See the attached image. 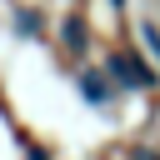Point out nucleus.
<instances>
[{"label":"nucleus","mask_w":160,"mask_h":160,"mask_svg":"<svg viewBox=\"0 0 160 160\" xmlns=\"http://www.w3.org/2000/svg\"><path fill=\"white\" fill-rule=\"evenodd\" d=\"M140 35H145V45H150V55H155V60H160V35H155V30H150V25H145V30H140Z\"/></svg>","instance_id":"obj_1"}]
</instances>
